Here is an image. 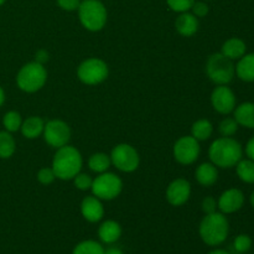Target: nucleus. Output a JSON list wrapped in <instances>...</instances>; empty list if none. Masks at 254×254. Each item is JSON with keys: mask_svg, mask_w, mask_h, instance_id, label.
<instances>
[{"mask_svg": "<svg viewBox=\"0 0 254 254\" xmlns=\"http://www.w3.org/2000/svg\"><path fill=\"white\" fill-rule=\"evenodd\" d=\"M82 156L76 148L69 145L57 149L52 160V170L57 179L71 180L81 171Z\"/></svg>", "mask_w": 254, "mask_h": 254, "instance_id": "f03ea898", "label": "nucleus"}, {"mask_svg": "<svg viewBox=\"0 0 254 254\" xmlns=\"http://www.w3.org/2000/svg\"><path fill=\"white\" fill-rule=\"evenodd\" d=\"M5 102V93H4V89L1 88V86H0V107L4 104Z\"/></svg>", "mask_w": 254, "mask_h": 254, "instance_id": "ea45409f", "label": "nucleus"}, {"mask_svg": "<svg viewBox=\"0 0 254 254\" xmlns=\"http://www.w3.org/2000/svg\"><path fill=\"white\" fill-rule=\"evenodd\" d=\"M191 195V185L185 179H176L166 190V198L173 206H183L188 202Z\"/></svg>", "mask_w": 254, "mask_h": 254, "instance_id": "ddd939ff", "label": "nucleus"}, {"mask_svg": "<svg viewBox=\"0 0 254 254\" xmlns=\"http://www.w3.org/2000/svg\"><path fill=\"white\" fill-rule=\"evenodd\" d=\"M98 236L102 242L107 243V245L117 242L122 236L121 225L116 222V221H106V222H103L99 226Z\"/></svg>", "mask_w": 254, "mask_h": 254, "instance_id": "a211bd4d", "label": "nucleus"}, {"mask_svg": "<svg viewBox=\"0 0 254 254\" xmlns=\"http://www.w3.org/2000/svg\"><path fill=\"white\" fill-rule=\"evenodd\" d=\"M73 180H74V186H76L78 190H82V191L89 190V189L92 188V183H93L91 176L87 175V174H79V173L74 176Z\"/></svg>", "mask_w": 254, "mask_h": 254, "instance_id": "2f4dec72", "label": "nucleus"}, {"mask_svg": "<svg viewBox=\"0 0 254 254\" xmlns=\"http://www.w3.org/2000/svg\"><path fill=\"white\" fill-rule=\"evenodd\" d=\"M233 247H235L236 252L245 254L252 247V240H251L250 236L247 235H240L236 237L235 242H233Z\"/></svg>", "mask_w": 254, "mask_h": 254, "instance_id": "c756f323", "label": "nucleus"}, {"mask_svg": "<svg viewBox=\"0 0 254 254\" xmlns=\"http://www.w3.org/2000/svg\"><path fill=\"white\" fill-rule=\"evenodd\" d=\"M235 119L238 126L254 129V103L246 102L235 108Z\"/></svg>", "mask_w": 254, "mask_h": 254, "instance_id": "6ab92c4d", "label": "nucleus"}, {"mask_svg": "<svg viewBox=\"0 0 254 254\" xmlns=\"http://www.w3.org/2000/svg\"><path fill=\"white\" fill-rule=\"evenodd\" d=\"M5 1H6V0H0V6H1V5H2V4H4V2H5Z\"/></svg>", "mask_w": 254, "mask_h": 254, "instance_id": "37998d69", "label": "nucleus"}, {"mask_svg": "<svg viewBox=\"0 0 254 254\" xmlns=\"http://www.w3.org/2000/svg\"><path fill=\"white\" fill-rule=\"evenodd\" d=\"M72 254H104V248L96 241H83L73 248Z\"/></svg>", "mask_w": 254, "mask_h": 254, "instance_id": "bb28decb", "label": "nucleus"}, {"mask_svg": "<svg viewBox=\"0 0 254 254\" xmlns=\"http://www.w3.org/2000/svg\"><path fill=\"white\" fill-rule=\"evenodd\" d=\"M206 73L213 83L218 84V86H222V84L227 86L235 77L236 66L233 64L232 60L226 57L221 52L213 54L207 60Z\"/></svg>", "mask_w": 254, "mask_h": 254, "instance_id": "423d86ee", "label": "nucleus"}, {"mask_svg": "<svg viewBox=\"0 0 254 254\" xmlns=\"http://www.w3.org/2000/svg\"><path fill=\"white\" fill-rule=\"evenodd\" d=\"M45 123L40 117H30L21 124V133L25 138L35 139L44 133Z\"/></svg>", "mask_w": 254, "mask_h": 254, "instance_id": "4be33fe9", "label": "nucleus"}, {"mask_svg": "<svg viewBox=\"0 0 254 254\" xmlns=\"http://www.w3.org/2000/svg\"><path fill=\"white\" fill-rule=\"evenodd\" d=\"M81 212L84 220L88 222L96 223L101 221L104 216V207L98 197L96 196H87L81 203Z\"/></svg>", "mask_w": 254, "mask_h": 254, "instance_id": "2eb2a0df", "label": "nucleus"}, {"mask_svg": "<svg viewBox=\"0 0 254 254\" xmlns=\"http://www.w3.org/2000/svg\"><path fill=\"white\" fill-rule=\"evenodd\" d=\"M78 17L84 29L99 31L107 22V9L99 0H83L78 7Z\"/></svg>", "mask_w": 254, "mask_h": 254, "instance_id": "20e7f679", "label": "nucleus"}, {"mask_svg": "<svg viewBox=\"0 0 254 254\" xmlns=\"http://www.w3.org/2000/svg\"><path fill=\"white\" fill-rule=\"evenodd\" d=\"M47 79V72L44 64L39 62H30L20 68L16 76V83L21 91L34 93L45 86Z\"/></svg>", "mask_w": 254, "mask_h": 254, "instance_id": "39448f33", "label": "nucleus"}, {"mask_svg": "<svg viewBox=\"0 0 254 254\" xmlns=\"http://www.w3.org/2000/svg\"><path fill=\"white\" fill-rule=\"evenodd\" d=\"M236 74L245 82H254V52L243 55L236 66Z\"/></svg>", "mask_w": 254, "mask_h": 254, "instance_id": "aec40b11", "label": "nucleus"}, {"mask_svg": "<svg viewBox=\"0 0 254 254\" xmlns=\"http://www.w3.org/2000/svg\"><path fill=\"white\" fill-rule=\"evenodd\" d=\"M200 155V144L192 135L181 136L174 145V156L183 165L195 163Z\"/></svg>", "mask_w": 254, "mask_h": 254, "instance_id": "9b49d317", "label": "nucleus"}, {"mask_svg": "<svg viewBox=\"0 0 254 254\" xmlns=\"http://www.w3.org/2000/svg\"><path fill=\"white\" fill-rule=\"evenodd\" d=\"M208 156L213 165L222 169H230L237 165L243 156L242 145L231 136L216 139L208 149Z\"/></svg>", "mask_w": 254, "mask_h": 254, "instance_id": "f257e3e1", "label": "nucleus"}, {"mask_svg": "<svg viewBox=\"0 0 254 254\" xmlns=\"http://www.w3.org/2000/svg\"><path fill=\"white\" fill-rule=\"evenodd\" d=\"M47 60H49V55L44 50H41V51H39L36 54V62H39V64H44V62H46Z\"/></svg>", "mask_w": 254, "mask_h": 254, "instance_id": "4c0bfd02", "label": "nucleus"}, {"mask_svg": "<svg viewBox=\"0 0 254 254\" xmlns=\"http://www.w3.org/2000/svg\"><path fill=\"white\" fill-rule=\"evenodd\" d=\"M111 156H108L104 153H97L89 158L88 160V166L92 171L94 173H106L108 170V168L111 166Z\"/></svg>", "mask_w": 254, "mask_h": 254, "instance_id": "393cba45", "label": "nucleus"}, {"mask_svg": "<svg viewBox=\"0 0 254 254\" xmlns=\"http://www.w3.org/2000/svg\"><path fill=\"white\" fill-rule=\"evenodd\" d=\"M175 27L180 35L185 37H190L196 34L198 30V20L192 12H180L175 21Z\"/></svg>", "mask_w": 254, "mask_h": 254, "instance_id": "dca6fc26", "label": "nucleus"}, {"mask_svg": "<svg viewBox=\"0 0 254 254\" xmlns=\"http://www.w3.org/2000/svg\"><path fill=\"white\" fill-rule=\"evenodd\" d=\"M77 76L84 84L93 86L102 83L108 77V66L99 59H88L79 64Z\"/></svg>", "mask_w": 254, "mask_h": 254, "instance_id": "6e6552de", "label": "nucleus"}, {"mask_svg": "<svg viewBox=\"0 0 254 254\" xmlns=\"http://www.w3.org/2000/svg\"><path fill=\"white\" fill-rule=\"evenodd\" d=\"M218 130L222 136H232L237 133L238 123L235 118H225L218 126Z\"/></svg>", "mask_w": 254, "mask_h": 254, "instance_id": "c85d7f7f", "label": "nucleus"}, {"mask_svg": "<svg viewBox=\"0 0 254 254\" xmlns=\"http://www.w3.org/2000/svg\"><path fill=\"white\" fill-rule=\"evenodd\" d=\"M208 254H230L227 252V251H225V250H215V251H212V252H210Z\"/></svg>", "mask_w": 254, "mask_h": 254, "instance_id": "a19ab883", "label": "nucleus"}, {"mask_svg": "<svg viewBox=\"0 0 254 254\" xmlns=\"http://www.w3.org/2000/svg\"><path fill=\"white\" fill-rule=\"evenodd\" d=\"M42 134L50 146L59 149L61 146L67 145L69 138H71V129L64 121L54 119L45 124Z\"/></svg>", "mask_w": 254, "mask_h": 254, "instance_id": "9d476101", "label": "nucleus"}, {"mask_svg": "<svg viewBox=\"0 0 254 254\" xmlns=\"http://www.w3.org/2000/svg\"><path fill=\"white\" fill-rule=\"evenodd\" d=\"M56 179L52 168H44L37 173V180L42 184V185H50V184L54 183V180Z\"/></svg>", "mask_w": 254, "mask_h": 254, "instance_id": "473e14b6", "label": "nucleus"}, {"mask_svg": "<svg viewBox=\"0 0 254 254\" xmlns=\"http://www.w3.org/2000/svg\"><path fill=\"white\" fill-rule=\"evenodd\" d=\"M15 144L14 138L9 131H0V158L9 159L15 153Z\"/></svg>", "mask_w": 254, "mask_h": 254, "instance_id": "a878e982", "label": "nucleus"}, {"mask_svg": "<svg viewBox=\"0 0 254 254\" xmlns=\"http://www.w3.org/2000/svg\"><path fill=\"white\" fill-rule=\"evenodd\" d=\"M246 50H247V46L243 40L238 37H231L222 45L221 54L233 61V60H240L243 55H246Z\"/></svg>", "mask_w": 254, "mask_h": 254, "instance_id": "412c9836", "label": "nucleus"}, {"mask_svg": "<svg viewBox=\"0 0 254 254\" xmlns=\"http://www.w3.org/2000/svg\"><path fill=\"white\" fill-rule=\"evenodd\" d=\"M230 232L228 220L222 212L206 215L200 223V237L207 246L216 247L225 242Z\"/></svg>", "mask_w": 254, "mask_h": 254, "instance_id": "7ed1b4c3", "label": "nucleus"}, {"mask_svg": "<svg viewBox=\"0 0 254 254\" xmlns=\"http://www.w3.org/2000/svg\"><path fill=\"white\" fill-rule=\"evenodd\" d=\"M104 254H124L123 251L118 247H109L104 250Z\"/></svg>", "mask_w": 254, "mask_h": 254, "instance_id": "58836bf2", "label": "nucleus"}, {"mask_svg": "<svg viewBox=\"0 0 254 254\" xmlns=\"http://www.w3.org/2000/svg\"><path fill=\"white\" fill-rule=\"evenodd\" d=\"M251 205H252L254 208V191L252 192V195H251Z\"/></svg>", "mask_w": 254, "mask_h": 254, "instance_id": "79ce46f5", "label": "nucleus"}, {"mask_svg": "<svg viewBox=\"0 0 254 254\" xmlns=\"http://www.w3.org/2000/svg\"><path fill=\"white\" fill-rule=\"evenodd\" d=\"M216 208H217V201L213 197L208 196V197L203 198L202 201V211L206 215H210V213L216 212Z\"/></svg>", "mask_w": 254, "mask_h": 254, "instance_id": "c9c22d12", "label": "nucleus"}, {"mask_svg": "<svg viewBox=\"0 0 254 254\" xmlns=\"http://www.w3.org/2000/svg\"><path fill=\"white\" fill-rule=\"evenodd\" d=\"M191 10H192V14L195 15L196 17H203V16H206V15L208 14L207 4H206V2H203V1H195V2H193Z\"/></svg>", "mask_w": 254, "mask_h": 254, "instance_id": "f704fd0d", "label": "nucleus"}, {"mask_svg": "<svg viewBox=\"0 0 254 254\" xmlns=\"http://www.w3.org/2000/svg\"><path fill=\"white\" fill-rule=\"evenodd\" d=\"M195 0H166V4L173 11L185 12L191 10Z\"/></svg>", "mask_w": 254, "mask_h": 254, "instance_id": "7c9ffc66", "label": "nucleus"}, {"mask_svg": "<svg viewBox=\"0 0 254 254\" xmlns=\"http://www.w3.org/2000/svg\"><path fill=\"white\" fill-rule=\"evenodd\" d=\"M57 5L61 7L62 10L66 11H74L78 10L79 5H81V0H56Z\"/></svg>", "mask_w": 254, "mask_h": 254, "instance_id": "72a5a7b5", "label": "nucleus"}, {"mask_svg": "<svg viewBox=\"0 0 254 254\" xmlns=\"http://www.w3.org/2000/svg\"><path fill=\"white\" fill-rule=\"evenodd\" d=\"M2 124H4L5 129H6V131H9V133L17 131L21 128V116L15 111L7 112L4 116V118H2Z\"/></svg>", "mask_w": 254, "mask_h": 254, "instance_id": "cd10ccee", "label": "nucleus"}, {"mask_svg": "<svg viewBox=\"0 0 254 254\" xmlns=\"http://www.w3.org/2000/svg\"><path fill=\"white\" fill-rule=\"evenodd\" d=\"M92 192L99 200H113L118 197L123 189L121 179L112 173H102L92 183Z\"/></svg>", "mask_w": 254, "mask_h": 254, "instance_id": "0eeeda50", "label": "nucleus"}, {"mask_svg": "<svg viewBox=\"0 0 254 254\" xmlns=\"http://www.w3.org/2000/svg\"><path fill=\"white\" fill-rule=\"evenodd\" d=\"M238 178L246 184H254V161L251 159H241L236 165Z\"/></svg>", "mask_w": 254, "mask_h": 254, "instance_id": "5701e85b", "label": "nucleus"}, {"mask_svg": "<svg viewBox=\"0 0 254 254\" xmlns=\"http://www.w3.org/2000/svg\"><path fill=\"white\" fill-rule=\"evenodd\" d=\"M111 161L118 170L123 173H133L138 169L140 159L133 146L129 144H118L112 150Z\"/></svg>", "mask_w": 254, "mask_h": 254, "instance_id": "1a4fd4ad", "label": "nucleus"}, {"mask_svg": "<svg viewBox=\"0 0 254 254\" xmlns=\"http://www.w3.org/2000/svg\"><path fill=\"white\" fill-rule=\"evenodd\" d=\"M246 154H247L248 159L254 161V136L248 140L247 145H246Z\"/></svg>", "mask_w": 254, "mask_h": 254, "instance_id": "e433bc0d", "label": "nucleus"}, {"mask_svg": "<svg viewBox=\"0 0 254 254\" xmlns=\"http://www.w3.org/2000/svg\"><path fill=\"white\" fill-rule=\"evenodd\" d=\"M211 103L220 114H230L236 108V96L226 84L217 86L211 94Z\"/></svg>", "mask_w": 254, "mask_h": 254, "instance_id": "f8f14e48", "label": "nucleus"}, {"mask_svg": "<svg viewBox=\"0 0 254 254\" xmlns=\"http://www.w3.org/2000/svg\"><path fill=\"white\" fill-rule=\"evenodd\" d=\"M212 131L213 127L207 119H200V121L195 122L191 128V133L196 140H207L212 135Z\"/></svg>", "mask_w": 254, "mask_h": 254, "instance_id": "b1692460", "label": "nucleus"}, {"mask_svg": "<svg viewBox=\"0 0 254 254\" xmlns=\"http://www.w3.org/2000/svg\"><path fill=\"white\" fill-rule=\"evenodd\" d=\"M243 203H245V195L242 191L238 189H230L220 196L217 201V207L223 215H228V213H235L241 210Z\"/></svg>", "mask_w": 254, "mask_h": 254, "instance_id": "4468645a", "label": "nucleus"}, {"mask_svg": "<svg viewBox=\"0 0 254 254\" xmlns=\"http://www.w3.org/2000/svg\"><path fill=\"white\" fill-rule=\"evenodd\" d=\"M195 176L200 185L206 186V188L212 186L218 179L217 168L212 163H203L196 169Z\"/></svg>", "mask_w": 254, "mask_h": 254, "instance_id": "f3484780", "label": "nucleus"}]
</instances>
